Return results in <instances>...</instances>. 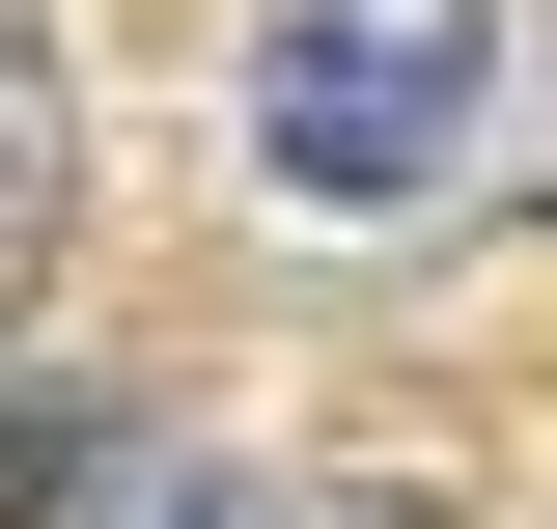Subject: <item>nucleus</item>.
Wrapping results in <instances>:
<instances>
[{
  "instance_id": "1",
  "label": "nucleus",
  "mask_w": 557,
  "mask_h": 529,
  "mask_svg": "<svg viewBox=\"0 0 557 529\" xmlns=\"http://www.w3.org/2000/svg\"><path fill=\"white\" fill-rule=\"evenodd\" d=\"M474 112H502V28H474V0H278V28H251V196H307V223L446 196Z\"/></svg>"
},
{
  "instance_id": "4",
  "label": "nucleus",
  "mask_w": 557,
  "mask_h": 529,
  "mask_svg": "<svg viewBox=\"0 0 557 529\" xmlns=\"http://www.w3.org/2000/svg\"><path fill=\"white\" fill-rule=\"evenodd\" d=\"M307 529H446V502H391V473H362V502H307Z\"/></svg>"
},
{
  "instance_id": "3",
  "label": "nucleus",
  "mask_w": 557,
  "mask_h": 529,
  "mask_svg": "<svg viewBox=\"0 0 557 529\" xmlns=\"http://www.w3.org/2000/svg\"><path fill=\"white\" fill-rule=\"evenodd\" d=\"M139 529H223V473H139Z\"/></svg>"
},
{
  "instance_id": "2",
  "label": "nucleus",
  "mask_w": 557,
  "mask_h": 529,
  "mask_svg": "<svg viewBox=\"0 0 557 529\" xmlns=\"http://www.w3.org/2000/svg\"><path fill=\"white\" fill-rule=\"evenodd\" d=\"M28 251H57V57L0 28V307H28Z\"/></svg>"
}]
</instances>
